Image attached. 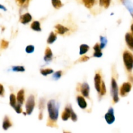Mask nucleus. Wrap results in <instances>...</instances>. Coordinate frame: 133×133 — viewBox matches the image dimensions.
Masks as SVG:
<instances>
[{"instance_id":"obj_1","label":"nucleus","mask_w":133,"mask_h":133,"mask_svg":"<svg viewBox=\"0 0 133 133\" xmlns=\"http://www.w3.org/2000/svg\"><path fill=\"white\" fill-rule=\"evenodd\" d=\"M58 104L57 103L55 100L51 99L48 103V110L49 112V121L55 122L58 118Z\"/></svg>"},{"instance_id":"obj_2","label":"nucleus","mask_w":133,"mask_h":133,"mask_svg":"<svg viewBox=\"0 0 133 133\" xmlns=\"http://www.w3.org/2000/svg\"><path fill=\"white\" fill-rule=\"evenodd\" d=\"M123 58L126 69L129 71H131L133 68V55L131 52L125 51L123 53Z\"/></svg>"},{"instance_id":"obj_3","label":"nucleus","mask_w":133,"mask_h":133,"mask_svg":"<svg viewBox=\"0 0 133 133\" xmlns=\"http://www.w3.org/2000/svg\"><path fill=\"white\" fill-rule=\"evenodd\" d=\"M111 94L112 96L113 101L115 103L119 101V97H118V87L116 81L114 78L112 79L111 84Z\"/></svg>"},{"instance_id":"obj_4","label":"nucleus","mask_w":133,"mask_h":133,"mask_svg":"<svg viewBox=\"0 0 133 133\" xmlns=\"http://www.w3.org/2000/svg\"><path fill=\"white\" fill-rule=\"evenodd\" d=\"M35 97H34V96L31 95V96H30L29 97L27 103H26V114H29V115L31 114V113L33 111L34 108H35Z\"/></svg>"},{"instance_id":"obj_5","label":"nucleus","mask_w":133,"mask_h":133,"mask_svg":"<svg viewBox=\"0 0 133 133\" xmlns=\"http://www.w3.org/2000/svg\"><path fill=\"white\" fill-rule=\"evenodd\" d=\"M131 88H132V85L130 83H124L123 85L120 88V94L121 96L122 97H125L128 94L129 92L131 90Z\"/></svg>"},{"instance_id":"obj_6","label":"nucleus","mask_w":133,"mask_h":133,"mask_svg":"<svg viewBox=\"0 0 133 133\" xmlns=\"http://www.w3.org/2000/svg\"><path fill=\"white\" fill-rule=\"evenodd\" d=\"M105 119L106 122H107L108 124L110 125L113 123L115 121V116L114 114V110L112 108H110L108 111V112L105 114Z\"/></svg>"},{"instance_id":"obj_7","label":"nucleus","mask_w":133,"mask_h":133,"mask_svg":"<svg viewBox=\"0 0 133 133\" xmlns=\"http://www.w3.org/2000/svg\"><path fill=\"white\" fill-rule=\"evenodd\" d=\"M72 109H71V105H68L65 108V110L62 114V120L66 121L71 117V112H72Z\"/></svg>"},{"instance_id":"obj_8","label":"nucleus","mask_w":133,"mask_h":133,"mask_svg":"<svg viewBox=\"0 0 133 133\" xmlns=\"http://www.w3.org/2000/svg\"><path fill=\"white\" fill-rule=\"evenodd\" d=\"M94 82H95V87H96V90L97 91L98 93L101 92V77L100 74H96L94 77Z\"/></svg>"},{"instance_id":"obj_9","label":"nucleus","mask_w":133,"mask_h":133,"mask_svg":"<svg viewBox=\"0 0 133 133\" xmlns=\"http://www.w3.org/2000/svg\"><path fill=\"white\" fill-rule=\"evenodd\" d=\"M81 92L83 96L86 97H89V92H90V87L87 83H84L81 86Z\"/></svg>"},{"instance_id":"obj_10","label":"nucleus","mask_w":133,"mask_h":133,"mask_svg":"<svg viewBox=\"0 0 133 133\" xmlns=\"http://www.w3.org/2000/svg\"><path fill=\"white\" fill-rule=\"evenodd\" d=\"M125 41L129 48L133 50V36L129 32H127L125 35Z\"/></svg>"},{"instance_id":"obj_11","label":"nucleus","mask_w":133,"mask_h":133,"mask_svg":"<svg viewBox=\"0 0 133 133\" xmlns=\"http://www.w3.org/2000/svg\"><path fill=\"white\" fill-rule=\"evenodd\" d=\"M32 19V16L29 13H26V14H23L20 17V22L23 24H26L30 22Z\"/></svg>"},{"instance_id":"obj_12","label":"nucleus","mask_w":133,"mask_h":133,"mask_svg":"<svg viewBox=\"0 0 133 133\" xmlns=\"http://www.w3.org/2000/svg\"><path fill=\"white\" fill-rule=\"evenodd\" d=\"M94 57H97V58H100V57H102L103 53L101 52V47L100 45H99V44H96V45L94 46Z\"/></svg>"},{"instance_id":"obj_13","label":"nucleus","mask_w":133,"mask_h":133,"mask_svg":"<svg viewBox=\"0 0 133 133\" xmlns=\"http://www.w3.org/2000/svg\"><path fill=\"white\" fill-rule=\"evenodd\" d=\"M77 103L79 105V106L80 107V108H81L83 109H84L87 108V103L83 97H82V96H78L77 97Z\"/></svg>"},{"instance_id":"obj_14","label":"nucleus","mask_w":133,"mask_h":133,"mask_svg":"<svg viewBox=\"0 0 133 133\" xmlns=\"http://www.w3.org/2000/svg\"><path fill=\"white\" fill-rule=\"evenodd\" d=\"M52 57H53V53H52L51 50L50 48L49 47L46 48L45 52V56H44V61L45 62H49L52 59Z\"/></svg>"},{"instance_id":"obj_15","label":"nucleus","mask_w":133,"mask_h":133,"mask_svg":"<svg viewBox=\"0 0 133 133\" xmlns=\"http://www.w3.org/2000/svg\"><path fill=\"white\" fill-rule=\"evenodd\" d=\"M55 29H57V32H58L60 35H64L66 32L68 31V29L67 27H65L64 26L62 25L58 24L55 25Z\"/></svg>"},{"instance_id":"obj_16","label":"nucleus","mask_w":133,"mask_h":133,"mask_svg":"<svg viewBox=\"0 0 133 133\" xmlns=\"http://www.w3.org/2000/svg\"><path fill=\"white\" fill-rule=\"evenodd\" d=\"M123 3L125 5L126 7L127 8V9L129 10V11L130 12V13L132 15L133 18V4L131 2V0H123Z\"/></svg>"},{"instance_id":"obj_17","label":"nucleus","mask_w":133,"mask_h":133,"mask_svg":"<svg viewBox=\"0 0 133 133\" xmlns=\"http://www.w3.org/2000/svg\"><path fill=\"white\" fill-rule=\"evenodd\" d=\"M17 100L18 101V103L22 105L24 101V90H21L18 92V95H17Z\"/></svg>"},{"instance_id":"obj_18","label":"nucleus","mask_w":133,"mask_h":133,"mask_svg":"<svg viewBox=\"0 0 133 133\" xmlns=\"http://www.w3.org/2000/svg\"><path fill=\"white\" fill-rule=\"evenodd\" d=\"M12 126L11 122H10V119L8 118V116H5L4 118L3 123V128L4 130H7L9 127Z\"/></svg>"},{"instance_id":"obj_19","label":"nucleus","mask_w":133,"mask_h":133,"mask_svg":"<svg viewBox=\"0 0 133 133\" xmlns=\"http://www.w3.org/2000/svg\"><path fill=\"white\" fill-rule=\"evenodd\" d=\"M31 28L35 31H41V28H40V22L38 21H35L32 23L31 25Z\"/></svg>"},{"instance_id":"obj_20","label":"nucleus","mask_w":133,"mask_h":133,"mask_svg":"<svg viewBox=\"0 0 133 133\" xmlns=\"http://www.w3.org/2000/svg\"><path fill=\"white\" fill-rule=\"evenodd\" d=\"M89 48V46H88V45H87V44H82V45H81L79 54H80L81 55L85 54V53L88 51Z\"/></svg>"},{"instance_id":"obj_21","label":"nucleus","mask_w":133,"mask_h":133,"mask_svg":"<svg viewBox=\"0 0 133 133\" xmlns=\"http://www.w3.org/2000/svg\"><path fill=\"white\" fill-rule=\"evenodd\" d=\"M56 40H57V36H56V35L54 32H51L50 33V35H49V38H48L47 42H48V44H53Z\"/></svg>"},{"instance_id":"obj_22","label":"nucleus","mask_w":133,"mask_h":133,"mask_svg":"<svg viewBox=\"0 0 133 133\" xmlns=\"http://www.w3.org/2000/svg\"><path fill=\"white\" fill-rule=\"evenodd\" d=\"M39 107H40V114H39V119H42V112L44 108V100L41 99L40 101V104H39Z\"/></svg>"},{"instance_id":"obj_23","label":"nucleus","mask_w":133,"mask_h":133,"mask_svg":"<svg viewBox=\"0 0 133 133\" xmlns=\"http://www.w3.org/2000/svg\"><path fill=\"white\" fill-rule=\"evenodd\" d=\"M95 1L96 0H83L86 7L88 8V9H90L94 6L95 3Z\"/></svg>"},{"instance_id":"obj_24","label":"nucleus","mask_w":133,"mask_h":133,"mask_svg":"<svg viewBox=\"0 0 133 133\" xmlns=\"http://www.w3.org/2000/svg\"><path fill=\"white\" fill-rule=\"evenodd\" d=\"M16 96L14 94H10V105L12 107L14 108L16 105Z\"/></svg>"},{"instance_id":"obj_25","label":"nucleus","mask_w":133,"mask_h":133,"mask_svg":"<svg viewBox=\"0 0 133 133\" xmlns=\"http://www.w3.org/2000/svg\"><path fill=\"white\" fill-rule=\"evenodd\" d=\"M52 4L53 6H54L55 9H59L62 6V4L60 0H51Z\"/></svg>"},{"instance_id":"obj_26","label":"nucleus","mask_w":133,"mask_h":133,"mask_svg":"<svg viewBox=\"0 0 133 133\" xmlns=\"http://www.w3.org/2000/svg\"><path fill=\"white\" fill-rule=\"evenodd\" d=\"M40 73L44 76H46V75H49V74H53V70H51V69H44V70H40Z\"/></svg>"},{"instance_id":"obj_27","label":"nucleus","mask_w":133,"mask_h":133,"mask_svg":"<svg viewBox=\"0 0 133 133\" xmlns=\"http://www.w3.org/2000/svg\"><path fill=\"white\" fill-rule=\"evenodd\" d=\"M100 40H101V45H100V47H101V49H103V48H105L107 43V39L106 37L100 36Z\"/></svg>"},{"instance_id":"obj_28","label":"nucleus","mask_w":133,"mask_h":133,"mask_svg":"<svg viewBox=\"0 0 133 133\" xmlns=\"http://www.w3.org/2000/svg\"><path fill=\"white\" fill-rule=\"evenodd\" d=\"M12 70L14 71H18V72H23L25 71V68L23 66H13Z\"/></svg>"},{"instance_id":"obj_29","label":"nucleus","mask_w":133,"mask_h":133,"mask_svg":"<svg viewBox=\"0 0 133 133\" xmlns=\"http://www.w3.org/2000/svg\"><path fill=\"white\" fill-rule=\"evenodd\" d=\"M101 6H105V8L109 7L110 0H99Z\"/></svg>"},{"instance_id":"obj_30","label":"nucleus","mask_w":133,"mask_h":133,"mask_svg":"<svg viewBox=\"0 0 133 133\" xmlns=\"http://www.w3.org/2000/svg\"><path fill=\"white\" fill-rule=\"evenodd\" d=\"M100 94H101V96H104L106 94V87H105V84L104 81H102V83H101V88Z\"/></svg>"},{"instance_id":"obj_31","label":"nucleus","mask_w":133,"mask_h":133,"mask_svg":"<svg viewBox=\"0 0 133 133\" xmlns=\"http://www.w3.org/2000/svg\"><path fill=\"white\" fill-rule=\"evenodd\" d=\"M34 50H35V47L32 45H29L28 46H27L25 49V51L27 52V53H33Z\"/></svg>"},{"instance_id":"obj_32","label":"nucleus","mask_w":133,"mask_h":133,"mask_svg":"<svg viewBox=\"0 0 133 133\" xmlns=\"http://www.w3.org/2000/svg\"><path fill=\"white\" fill-rule=\"evenodd\" d=\"M61 75H62V71H58L56 73H55L53 76V78L55 80H58V79L61 78Z\"/></svg>"},{"instance_id":"obj_33","label":"nucleus","mask_w":133,"mask_h":133,"mask_svg":"<svg viewBox=\"0 0 133 133\" xmlns=\"http://www.w3.org/2000/svg\"><path fill=\"white\" fill-rule=\"evenodd\" d=\"M9 46V42L6 40H2L1 42V49H6Z\"/></svg>"},{"instance_id":"obj_34","label":"nucleus","mask_w":133,"mask_h":133,"mask_svg":"<svg viewBox=\"0 0 133 133\" xmlns=\"http://www.w3.org/2000/svg\"><path fill=\"white\" fill-rule=\"evenodd\" d=\"M21 105H22L18 103L16 105L15 107H14V110H15V111L18 114H19V113H21L22 112V107H21Z\"/></svg>"},{"instance_id":"obj_35","label":"nucleus","mask_w":133,"mask_h":133,"mask_svg":"<svg viewBox=\"0 0 133 133\" xmlns=\"http://www.w3.org/2000/svg\"><path fill=\"white\" fill-rule=\"evenodd\" d=\"M71 119H72L73 122H76V121L77 120V116L76 114L74 112V110H72V112H71Z\"/></svg>"},{"instance_id":"obj_36","label":"nucleus","mask_w":133,"mask_h":133,"mask_svg":"<svg viewBox=\"0 0 133 133\" xmlns=\"http://www.w3.org/2000/svg\"><path fill=\"white\" fill-rule=\"evenodd\" d=\"M88 60H89V57H87V56H83V57H81V58L78 61V62H86Z\"/></svg>"},{"instance_id":"obj_37","label":"nucleus","mask_w":133,"mask_h":133,"mask_svg":"<svg viewBox=\"0 0 133 133\" xmlns=\"http://www.w3.org/2000/svg\"><path fill=\"white\" fill-rule=\"evenodd\" d=\"M3 94H4L3 87L2 84H1V92H0V95L3 97Z\"/></svg>"},{"instance_id":"obj_38","label":"nucleus","mask_w":133,"mask_h":133,"mask_svg":"<svg viewBox=\"0 0 133 133\" xmlns=\"http://www.w3.org/2000/svg\"><path fill=\"white\" fill-rule=\"evenodd\" d=\"M16 1H18V3L19 4V5H22V4L24 3L25 0H16Z\"/></svg>"},{"instance_id":"obj_39","label":"nucleus","mask_w":133,"mask_h":133,"mask_svg":"<svg viewBox=\"0 0 133 133\" xmlns=\"http://www.w3.org/2000/svg\"><path fill=\"white\" fill-rule=\"evenodd\" d=\"M131 31H132V35H133V24H132V25H131Z\"/></svg>"},{"instance_id":"obj_40","label":"nucleus","mask_w":133,"mask_h":133,"mask_svg":"<svg viewBox=\"0 0 133 133\" xmlns=\"http://www.w3.org/2000/svg\"><path fill=\"white\" fill-rule=\"evenodd\" d=\"M131 81L133 82V77H131Z\"/></svg>"},{"instance_id":"obj_41","label":"nucleus","mask_w":133,"mask_h":133,"mask_svg":"<svg viewBox=\"0 0 133 133\" xmlns=\"http://www.w3.org/2000/svg\"><path fill=\"white\" fill-rule=\"evenodd\" d=\"M64 133H70V132H64Z\"/></svg>"}]
</instances>
